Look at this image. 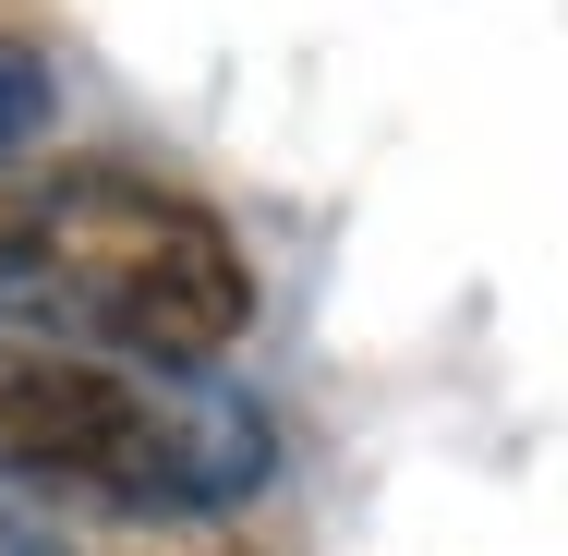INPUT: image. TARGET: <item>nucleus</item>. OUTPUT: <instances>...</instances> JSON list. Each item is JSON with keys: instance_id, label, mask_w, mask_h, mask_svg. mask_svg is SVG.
<instances>
[{"instance_id": "nucleus-1", "label": "nucleus", "mask_w": 568, "mask_h": 556, "mask_svg": "<svg viewBox=\"0 0 568 556\" xmlns=\"http://www.w3.org/2000/svg\"><path fill=\"white\" fill-rule=\"evenodd\" d=\"M0 327L206 375L254 327V266L182 182L85 158L49 182H0Z\"/></svg>"}, {"instance_id": "nucleus-3", "label": "nucleus", "mask_w": 568, "mask_h": 556, "mask_svg": "<svg viewBox=\"0 0 568 556\" xmlns=\"http://www.w3.org/2000/svg\"><path fill=\"white\" fill-rule=\"evenodd\" d=\"M37 121H49V61L0 37V158H12V145H24Z\"/></svg>"}, {"instance_id": "nucleus-2", "label": "nucleus", "mask_w": 568, "mask_h": 556, "mask_svg": "<svg viewBox=\"0 0 568 556\" xmlns=\"http://www.w3.org/2000/svg\"><path fill=\"white\" fill-rule=\"evenodd\" d=\"M278 436L242 387L0 327V484L85 496L121 520H230L266 496Z\"/></svg>"}, {"instance_id": "nucleus-4", "label": "nucleus", "mask_w": 568, "mask_h": 556, "mask_svg": "<svg viewBox=\"0 0 568 556\" xmlns=\"http://www.w3.org/2000/svg\"><path fill=\"white\" fill-rule=\"evenodd\" d=\"M0 556H49V545H24V533H0Z\"/></svg>"}]
</instances>
